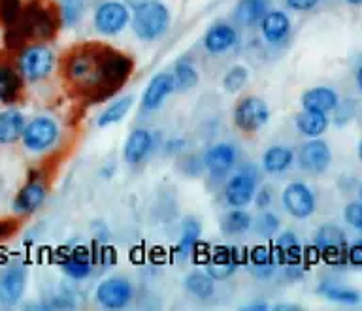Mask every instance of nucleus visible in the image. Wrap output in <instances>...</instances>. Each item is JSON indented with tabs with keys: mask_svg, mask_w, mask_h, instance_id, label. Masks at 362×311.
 <instances>
[{
	"mask_svg": "<svg viewBox=\"0 0 362 311\" xmlns=\"http://www.w3.org/2000/svg\"><path fill=\"white\" fill-rule=\"evenodd\" d=\"M221 232L225 236H242L253 226V217L243 208H232L221 219Z\"/></svg>",
	"mask_w": 362,
	"mask_h": 311,
	"instance_id": "2f4dec72",
	"label": "nucleus"
},
{
	"mask_svg": "<svg viewBox=\"0 0 362 311\" xmlns=\"http://www.w3.org/2000/svg\"><path fill=\"white\" fill-rule=\"evenodd\" d=\"M28 283L27 266L21 262H8L0 270V305L13 307L23 300Z\"/></svg>",
	"mask_w": 362,
	"mask_h": 311,
	"instance_id": "1a4fd4ad",
	"label": "nucleus"
},
{
	"mask_svg": "<svg viewBox=\"0 0 362 311\" xmlns=\"http://www.w3.org/2000/svg\"><path fill=\"white\" fill-rule=\"evenodd\" d=\"M279 217L276 213H272V211H262V213L253 219V226L255 232L259 234L260 237H264V240H272V237L276 236L277 230H279Z\"/></svg>",
	"mask_w": 362,
	"mask_h": 311,
	"instance_id": "4c0bfd02",
	"label": "nucleus"
},
{
	"mask_svg": "<svg viewBox=\"0 0 362 311\" xmlns=\"http://www.w3.org/2000/svg\"><path fill=\"white\" fill-rule=\"evenodd\" d=\"M356 85L362 93V66H358V70H356Z\"/></svg>",
	"mask_w": 362,
	"mask_h": 311,
	"instance_id": "de8ad7c7",
	"label": "nucleus"
},
{
	"mask_svg": "<svg viewBox=\"0 0 362 311\" xmlns=\"http://www.w3.org/2000/svg\"><path fill=\"white\" fill-rule=\"evenodd\" d=\"M132 283L127 277L112 276L96 285L95 298L106 310H123L132 300Z\"/></svg>",
	"mask_w": 362,
	"mask_h": 311,
	"instance_id": "9b49d317",
	"label": "nucleus"
},
{
	"mask_svg": "<svg viewBox=\"0 0 362 311\" xmlns=\"http://www.w3.org/2000/svg\"><path fill=\"white\" fill-rule=\"evenodd\" d=\"M255 202H257V208L259 209H266L268 206L272 204V189L270 187H260V189H257V194H255L253 198Z\"/></svg>",
	"mask_w": 362,
	"mask_h": 311,
	"instance_id": "37998d69",
	"label": "nucleus"
},
{
	"mask_svg": "<svg viewBox=\"0 0 362 311\" xmlns=\"http://www.w3.org/2000/svg\"><path fill=\"white\" fill-rule=\"evenodd\" d=\"M21 0H0V25L10 30L21 16Z\"/></svg>",
	"mask_w": 362,
	"mask_h": 311,
	"instance_id": "58836bf2",
	"label": "nucleus"
},
{
	"mask_svg": "<svg viewBox=\"0 0 362 311\" xmlns=\"http://www.w3.org/2000/svg\"><path fill=\"white\" fill-rule=\"evenodd\" d=\"M332 163V151L321 138H310L300 147L298 166L311 174H322Z\"/></svg>",
	"mask_w": 362,
	"mask_h": 311,
	"instance_id": "f3484780",
	"label": "nucleus"
},
{
	"mask_svg": "<svg viewBox=\"0 0 362 311\" xmlns=\"http://www.w3.org/2000/svg\"><path fill=\"white\" fill-rule=\"evenodd\" d=\"M17 228H19V221L17 219H0V242L13 236Z\"/></svg>",
	"mask_w": 362,
	"mask_h": 311,
	"instance_id": "79ce46f5",
	"label": "nucleus"
},
{
	"mask_svg": "<svg viewBox=\"0 0 362 311\" xmlns=\"http://www.w3.org/2000/svg\"><path fill=\"white\" fill-rule=\"evenodd\" d=\"M25 95V79L17 70L16 62L0 57V106H16Z\"/></svg>",
	"mask_w": 362,
	"mask_h": 311,
	"instance_id": "4468645a",
	"label": "nucleus"
},
{
	"mask_svg": "<svg viewBox=\"0 0 362 311\" xmlns=\"http://www.w3.org/2000/svg\"><path fill=\"white\" fill-rule=\"evenodd\" d=\"M257 194V175L251 168H243L232 175L225 185V200L230 208H245Z\"/></svg>",
	"mask_w": 362,
	"mask_h": 311,
	"instance_id": "ddd939ff",
	"label": "nucleus"
},
{
	"mask_svg": "<svg viewBox=\"0 0 362 311\" xmlns=\"http://www.w3.org/2000/svg\"><path fill=\"white\" fill-rule=\"evenodd\" d=\"M319 0H287V8L294 11H310L317 6Z\"/></svg>",
	"mask_w": 362,
	"mask_h": 311,
	"instance_id": "c03bdc74",
	"label": "nucleus"
},
{
	"mask_svg": "<svg viewBox=\"0 0 362 311\" xmlns=\"http://www.w3.org/2000/svg\"><path fill=\"white\" fill-rule=\"evenodd\" d=\"M283 208L294 219H308L315 211V194L302 181L288 183L281 192Z\"/></svg>",
	"mask_w": 362,
	"mask_h": 311,
	"instance_id": "f8f14e48",
	"label": "nucleus"
},
{
	"mask_svg": "<svg viewBox=\"0 0 362 311\" xmlns=\"http://www.w3.org/2000/svg\"><path fill=\"white\" fill-rule=\"evenodd\" d=\"M243 310H249V311H266V310H270V305H268V304H262V302H255V304L245 305Z\"/></svg>",
	"mask_w": 362,
	"mask_h": 311,
	"instance_id": "a18cd8bd",
	"label": "nucleus"
},
{
	"mask_svg": "<svg viewBox=\"0 0 362 311\" xmlns=\"http://www.w3.org/2000/svg\"><path fill=\"white\" fill-rule=\"evenodd\" d=\"M170 10L160 0H141L132 8L130 27L132 33L141 42H155L166 34L170 28Z\"/></svg>",
	"mask_w": 362,
	"mask_h": 311,
	"instance_id": "7ed1b4c3",
	"label": "nucleus"
},
{
	"mask_svg": "<svg viewBox=\"0 0 362 311\" xmlns=\"http://www.w3.org/2000/svg\"><path fill=\"white\" fill-rule=\"evenodd\" d=\"M313 247L319 251V259L325 260L328 266L347 264V236L336 225H322L313 236Z\"/></svg>",
	"mask_w": 362,
	"mask_h": 311,
	"instance_id": "423d86ee",
	"label": "nucleus"
},
{
	"mask_svg": "<svg viewBox=\"0 0 362 311\" xmlns=\"http://www.w3.org/2000/svg\"><path fill=\"white\" fill-rule=\"evenodd\" d=\"M344 217H345V223H347L351 228H355L356 232H361L362 234V204L361 202L347 204L344 209Z\"/></svg>",
	"mask_w": 362,
	"mask_h": 311,
	"instance_id": "ea45409f",
	"label": "nucleus"
},
{
	"mask_svg": "<svg viewBox=\"0 0 362 311\" xmlns=\"http://www.w3.org/2000/svg\"><path fill=\"white\" fill-rule=\"evenodd\" d=\"M187 293L197 296L198 300H208L215 293V279L206 270H194L185 277Z\"/></svg>",
	"mask_w": 362,
	"mask_h": 311,
	"instance_id": "72a5a7b5",
	"label": "nucleus"
},
{
	"mask_svg": "<svg viewBox=\"0 0 362 311\" xmlns=\"http://www.w3.org/2000/svg\"><path fill=\"white\" fill-rule=\"evenodd\" d=\"M249 270L253 271L257 277H270L276 268L279 266L274 247L268 245H255L249 249L247 253Z\"/></svg>",
	"mask_w": 362,
	"mask_h": 311,
	"instance_id": "bb28decb",
	"label": "nucleus"
},
{
	"mask_svg": "<svg viewBox=\"0 0 362 311\" xmlns=\"http://www.w3.org/2000/svg\"><path fill=\"white\" fill-rule=\"evenodd\" d=\"M47 194H49V187H47V181H45V175L34 174V172L28 174V180L17 191L16 198L11 202L13 213L21 215V217L36 213L47 200Z\"/></svg>",
	"mask_w": 362,
	"mask_h": 311,
	"instance_id": "6e6552de",
	"label": "nucleus"
},
{
	"mask_svg": "<svg viewBox=\"0 0 362 311\" xmlns=\"http://www.w3.org/2000/svg\"><path fill=\"white\" fill-rule=\"evenodd\" d=\"M260 33L262 38L272 45L283 44L291 34V19L285 11L268 10L266 16L260 19Z\"/></svg>",
	"mask_w": 362,
	"mask_h": 311,
	"instance_id": "4be33fe9",
	"label": "nucleus"
},
{
	"mask_svg": "<svg viewBox=\"0 0 362 311\" xmlns=\"http://www.w3.org/2000/svg\"><path fill=\"white\" fill-rule=\"evenodd\" d=\"M249 81V70L242 64H236V66H232L228 72L225 74V78H223V89L226 93H230V95H236L240 90L247 85Z\"/></svg>",
	"mask_w": 362,
	"mask_h": 311,
	"instance_id": "e433bc0d",
	"label": "nucleus"
},
{
	"mask_svg": "<svg viewBox=\"0 0 362 311\" xmlns=\"http://www.w3.org/2000/svg\"><path fill=\"white\" fill-rule=\"evenodd\" d=\"M268 11V0H238L234 6V19L243 27L260 23Z\"/></svg>",
	"mask_w": 362,
	"mask_h": 311,
	"instance_id": "7c9ffc66",
	"label": "nucleus"
},
{
	"mask_svg": "<svg viewBox=\"0 0 362 311\" xmlns=\"http://www.w3.org/2000/svg\"><path fill=\"white\" fill-rule=\"evenodd\" d=\"M200 237H202V225H200V221L197 217H192V215L185 217L183 223H181V237L177 247H175V254L181 260L192 257V253L200 245Z\"/></svg>",
	"mask_w": 362,
	"mask_h": 311,
	"instance_id": "a878e982",
	"label": "nucleus"
},
{
	"mask_svg": "<svg viewBox=\"0 0 362 311\" xmlns=\"http://www.w3.org/2000/svg\"><path fill=\"white\" fill-rule=\"evenodd\" d=\"M61 138V127L49 115H38L27 121L21 143L28 153H45Z\"/></svg>",
	"mask_w": 362,
	"mask_h": 311,
	"instance_id": "39448f33",
	"label": "nucleus"
},
{
	"mask_svg": "<svg viewBox=\"0 0 362 311\" xmlns=\"http://www.w3.org/2000/svg\"><path fill=\"white\" fill-rule=\"evenodd\" d=\"M132 104H134V96L132 95L121 96L117 100H113L112 104L98 115V119H96L98 129H107V127H112V124L121 123V121L127 117V113L132 110Z\"/></svg>",
	"mask_w": 362,
	"mask_h": 311,
	"instance_id": "473e14b6",
	"label": "nucleus"
},
{
	"mask_svg": "<svg viewBox=\"0 0 362 311\" xmlns=\"http://www.w3.org/2000/svg\"><path fill=\"white\" fill-rule=\"evenodd\" d=\"M270 119V107L260 96H245L234 107V124L238 129L251 134L262 129Z\"/></svg>",
	"mask_w": 362,
	"mask_h": 311,
	"instance_id": "9d476101",
	"label": "nucleus"
},
{
	"mask_svg": "<svg viewBox=\"0 0 362 311\" xmlns=\"http://www.w3.org/2000/svg\"><path fill=\"white\" fill-rule=\"evenodd\" d=\"M300 102H302L304 110L330 113L338 107L339 96L332 87H311L302 95Z\"/></svg>",
	"mask_w": 362,
	"mask_h": 311,
	"instance_id": "393cba45",
	"label": "nucleus"
},
{
	"mask_svg": "<svg viewBox=\"0 0 362 311\" xmlns=\"http://www.w3.org/2000/svg\"><path fill=\"white\" fill-rule=\"evenodd\" d=\"M242 254L236 247L219 245V247H214L209 251L204 264H206V271L214 277L215 281H223V279L234 276V271L238 270V266L242 264Z\"/></svg>",
	"mask_w": 362,
	"mask_h": 311,
	"instance_id": "2eb2a0df",
	"label": "nucleus"
},
{
	"mask_svg": "<svg viewBox=\"0 0 362 311\" xmlns=\"http://www.w3.org/2000/svg\"><path fill=\"white\" fill-rule=\"evenodd\" d=\"M155 138L147 129H134L129 134L123 147V157L130 166H138L153 153Z\"/></svg>",
	"mask_w": 362,
	"mask_h": 311,
	"instance_id": "aec40b11",
	"label": "nucleus"
},
{
	"mask_svg": "<svg viewBox=\"0 0 362 311\" xmlns=\"http://www.w3.org/2000/svg\"><path fill=\"white\" fill-rule=\"evenodd\" d=\"M317 293L325 296L330 302H338V304H347V305H355L361 302V293L355 291V288L345 287L341 283L332 281V279H322L317 287Z\"/></svg>",
	"mask_w": 362,
	"mask_h": 311,
	"instance_id": "c85d7f7f",
	"label": "nucleus"
},
{
	"mask_svg": "<svg viewBox=\"0 0 362 311\" xmlns=\"http://www.w3.org/2000/svg\"><path fill=\"white\" fill-rule=\"evenodd\" d=\"M132 70L134 61L127 53L98 42L76 45L61 62L66 89L89 104L112 98L129 81Z\"/></svg>",
	"mask_w": 362,
	"mask_h": 311,
	"instance_id": "f257e3e1",
	"label": "nucleus"
},
{
	"mask_svg": "<svg viewBox=\"0 0 362 311\" xmlns=\"http://www.w3.org/2000/svg\"><path fill=\"white\" fill-rule=\"evenodd\" d=\"M274 251H276L277 262L283 266H294L304 262V249L300 245L298 237L293 230L281 232L274 242Z\"/></svg>",
	"mask_w": 362,
	"mask_h": 311,
	"instance_id": "b1692460",
	"label": "nucleus"
},
{
	"mask_svg": "<svg viewBox=\"0 0 362 311\" xmlns=\"http://www.w3.org/2000/svg\"><path fill=\"white\" fill-rule=\"evenodd\" d=\"M345 2H347V4H351V6H361L362 4V0H345Z\"/></svg>",
	"mask_w": 362,
	"mask_h": 311,
	"instance_id": "09e8293b",
	"label": "nucleus"
},
{
	"mask_svg": "<svg viewBox=\"0 0 362 311\" xmlns=\"http://www.w3.org/2000/svg\"><path fill=\"white\" fill-rule=\"evenodd\" d=\"M62 27L59 6L51 0H30L23 6L17 23L8 30L17 40V47L28 42H49Z\"/></svg>",
	"mask_w": 362,
	"mask_h": 311,
	"instance_id": "f03ea898",
	"label": "nucleus"
},
{
	"mask_svg": "<svg viewBox=\"0 0 362 311\" xmlns=\"http://www.w3.org/2000/svg\"><path fill=\"white\" fill-rule=\"evenodd\" d=\"M13 62L25 79V83H40L53 74L57 57L45 42H28L17 47Z\"/></svg>",
	"mask_w": 362,
	"mask_h": 311,
	"instance_id": "20e7f679",
	"label": "nucleus"
},
{
	"mask_svg": "<svg viewBox=\"0 0 362 311\" xmlns=\"http://www.w3.org/2000/svg\"><path fill=\"white\" fill-rule=\"evenodd\" d=\"M272 310H277V311H298L300 305H294V304H277L274 305Z\"/></svg>",
	"mask_w": 362,
	"mask_h": 311,
	"instance_id": "49530a36",
	"label": "nucleus"
},
{
	"mask_svg": "<svg viewBox=\"0 0 362 311\" xmlns=\"http://www.w3.org/2000/svg\"><path fill=\"white\" fill-rule=\"evenodd\" d=\"M59 268L64 276H68L74 281H83L93 274L95 268V253H90L87 247H72L66 249L59 259Z\"/></svg>",
	"mask_w": 362,
	"mask_h": 311,
	"instance_id": "dca6fc26",
	"label": "nucleus"
},
{
	"mask_svg": "<svg viewBox=\"0 0 362 311\" xmlns=\"http://www.w3.org/2000/svg\"><path fill=\"white\" fill-rule=\"evenodd\" d=\"M27 117L16 106H8L0 112V146H13L21 141Z\"/></svg>",
	"mask_w": 362,
	"mask_h": 311,
	"instance_id": "5701e85b",
	"label": "nucleus"
},
{
	"mask_svg": "<svg viewBox=\"0 0 362 311\" xmlns=\"http://www.w3.org/2000/svg\"><path fill=\"white\" fill-rule=\"evenodd\" d=\"M175 90L174 78L172 72H158L151 78V81L147 83V87L141 93V107L147 112H155L158 107H163L172 93Z\"/></svg>",
	"mask_w": 362,
	"mask_h": 311,
	"instance_id": "6ab92c4d",
	"label": "nucleus"
},
{
	"mask_svg": "<svg viewBox=\"0 0 362 311\" xmlns=\"http://www.w3.org/2000/svg\"><path fill=\"white\" fill-rule=\"evenodd\" d=\"M294 163V153L287 146H272L262 155V168L268 174H283Z\"/></svg>",
	"mask_w": 362,
	"mask_h": 311,
	"instance_id": "cd10ccee",
	"label": "nucleus"
},
{
	"mask_svg": "<svg viewBox=\"0 0 362 311\" xmlns=\"http://www.w3.org/2000/svg\"><path fill=\"white\" fill-rule=\"evenodd\" d=\"M238 160V151L236 147L228 143V141H221V143H215L204 153L202 164L204 168L208 170L209 175H214L215 180L219 177H225Z\"/></svg>",
	"mask_w": 362,
	"mask_h": 311,
	"instance_id": "a211bd4d",
	"label": "nucleus"
},
{
	"mask_svg": "<svg viewBox=\"0 0 362 311\" xmlns=\"http://www.w3.org/2000/svg\"><path fill=\"white\" fill-rule=\"evenodd\" d=\"M358 158H361V163H362V140L358 141Z\"/></svg>",
	"mask_w": 362,
	"mask_h": 311,
	"instance_id": "8fccbe9b",
	"label": "nucleus"
},
{
	"mask_svg": "<svg viewBox=\"0 0 362 311\" xmlns=\"http://www.w3.org/2000/svg\"><path fill=\"white\" fill-rule=\"evenodd\" d=\"M59 11H61L62 27H76L85 13V0H59L57 2Z\"/></svg>",
	"mask_w": 362,
	"mask_h": 311,
	"instance_id": "c9c22d12",
	"label": "nucleus"
},
{
	"mask_svg": "<svg viewBox=\"0 0 362 311\" xmlns=\"http://www.w3.org/2000/svg\"><path fill=\"white\" fill-rule=\"evenodd\" d=\"M361 204H362V187H361Z\"/></svg>",
	"mask_w": 362,
	"mask_h": 311,
	"instance_id": "3c124183",
	"label": "nucleus"
},
{
	"mask_svg": "<svg viewBox=\"0 0 362 311\" xmlns=\"http://www.w3.org/2000/svg\"><path fill=\"white\" fill-rule=\"evenodd\" d=\"M347 264L362 268V237L356 240L355 243H351L347 249Z\"/></svg>",
	"mask_w": 362,
	"mask_h": 311,
	"instance_id": "a19ab883",
	"label": "nucleus"
},
{
	"mask_svg": "<svg viewBox=\"0 0 362 311\" xmlns=\"http://www.w3.org/2000/svg\"><path fill=\"white\" fill-rule=\"evenodd\" d=\"M238 44V30L228 23H215L204 34V47L211 55H223Z\"/></svg>",
	"mask_w": 362,
	"mask_h": 311,
	"instance_id": "412c9836",
	"label": "nucleus"
},
{
	"mask_svg": "<svg viewBox=\"0 0 362 311\" xmlns=\"http://www.w3.org/2000/svg\"><path fill=\"white\" fill-rule=\"evenodd\" d=\"M172 78H174L175 90L187 93V90H191L197 87L200 76H198V68L194 66L189 59H181V61L175 62Z\"/></svg>",
	"mask_w": 362,
	"mask_h": 311,
	"instance_id": "f704fd0d",
	"label": "nucleus"
},
{
	"mask_svg": "<svg viewBox=\"0 0 362 311\" xmlns=\"http://www.w3.org/2000/svg\"><path fill=\"white\" fill-rule=\"evenodd\" d=\"M132 10L121 0H104L93 13V27L102 36H117L130 25Z\"/></svg>",
	"mask_w": 362,
	"mask_h": 311,
	"instance_id": "0eeeda50",
	"label": "nucleus"
},
{
	"mask_svg": "<svg viewBox=\"0 0 362 311\" xmlns=\"http://www.w3.org/2000/svg\"><path fill=\"white\" fill-rule=\"evenodd\" d=\"M294 124H296L300 134L308 136V138H321L327 132L330 121H328L327 113L304 110V112L296 115Z\"/></svg>",
	"mask_w": 362,
	"mask_h": 311,
	"instance_id": "c756f323",
	"label": "nucleus"
}]
</instances>
